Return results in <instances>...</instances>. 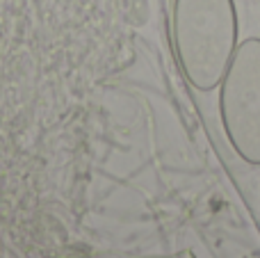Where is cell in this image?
Here are the masks:
<instances>
[{
	"instance_id": "1",
	"label": "cell",
	"mask_w": 260,
	"mask_h": 258,
	"mask_svg": "<svg viewBox=\"0 0 260 258\" xmlns=\"http://www.w3.org/2000/svg\"><path fill=\"white\" fill-rule=\"evenodd\" d=\"M171 37L185 80L199 91L219 87L240 44L235 0H174Z\"/></svg>"
},
{
	"instance_id": "2",
	"label": "cell",
	"mask_w": 260,
	"mask_h": 258,
	"mask_svg": "<svg viewBox=\"0 0 260 258\" xmlns=\"http://www.w3.org/2000/svg\"><path fill=\"white\" fill-rule=\"evenodd\" d=\"M217 89L231 149L247 165L260 167V37L240 41Z\"/></svg>"
}]
</instances>
